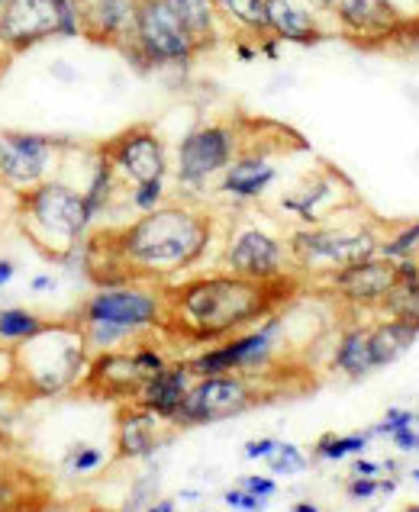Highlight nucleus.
Segmentation results:
<instances>
[{
    "label": "nucleus",
    "mask_w": 419,
    "mask_h": 512,
    "mask_svg": "<svg viewBox=\"0 0 419 512\" xmlns=\"http://www.w3.org/2000/svg\"><path fill=\"white\" fill-rule=\"evenodd\" d=\"M297 281L258 284L229 271L191 274L165 287V329L162 335L187 348H207L258 326L294 297Z\"/></svg>",
    "instance_id": "1"
},
{
    "label": "nucleus",
    "mask_w": 419,
    "mask_h": 512,
    "mask_svg": "<svg viewBox=\"0 0 419 512\" xmlns=\"http://www.w3.org/2000/svg\"><path fill=\"white\" fill-rule=\"evenodd\" d=\"M110 239L133 281L168 287L210 255L216 219L200 203L168 200L158 210L110 229Z\"/></svg>",
    "instance_id": "2"
},
{
    "label": "nucleus",
    "mask_w": 419,
    "mask_h": 512,
    "mask_svg": "<svg viewBox=\"0 0 419 512\" xmlns=\"http://www.w3.org/2000/svg\"><path fill=\"white\" fill-rule=\"evenodd\" d=\"M165 287L149 281H123L110 287H94L78 306L75 323L88 339L91 355L97 351L129 348L149 335H162L165 329Z\"/></svg>",
    "instance_id": "3"
},
{
    "label": "nucleus",
    "mask_w": 419,
    "mask_h": 512,
    "mask_svg": "<svg viewBox=\"0 0 419 512\" xmlns=\"http://www.w3.org/2000/svg\"><path fill=\"white\" fill-rule=\"evenodd\" d=\"M17 355V384L23 400H49L59 393L78 390L91 364V348L75 319L46 323L30 342L13 348Z\"/></svg>",
    "instance_id": "4"
},
{
    "label": "nucleus",
    "mask_w": 419,
    "mask_h": 512,
    "mask_svg": "<svg viewBox=\"0 0 419 512\" xmlns=\"http://www.w3.org/2000/svg\"><path fill=\"white\" fill-rule=\"evenodd\" d=\"M17 219L23 236L52 261L68 255L94 232L81 187L65 178L42 181L17 194Z\"/></svg>",
    "instance_id": "5"
},
{
    "label": "nucleus",
    "mask_w": 419,
    "mask_h": 512,
    "mask_svg": "<svg viewBox=\"0 0 419 512\" xmlns=\"http://www.w3.org/2000/svg\"><path fill=\"white\" fill-rule=\"evenodd\" d=\"M339 216L316 226H297L287 236L297 277H316V281H323L332 271H342L349 265H358V261L381 255L384 236L378 229L371 223H342Z\"/></svg>",
    "instance_id": "6"
},
{
    "label": "nucleus",
    "mask_w": 419,
    "mask_h": 512,
    "mask_svg": "<svg viewBox=\"0 0 419 512\" xmlns=\"http://www.w3.org/2000/svg\"><path fill=\"white\" fill-rule=\"evenodd\" d=\"M245 145V133L229 120L200 123L178 139L175 145V187L178 200L200 203L213 194L220 174L236 162Z\"/></svg>",
    "instance_id": "7"
},
{
    "label": "nucleus",
    "mask_w": 419,
    "mask_h": 512,
    "mask_svg": "<svg viewBox=\"0 0 419 512\" xmlns=\"http://www.w3.org/2000/svg\"><path fill=\"white\" fill-rule=\"evenodd\" d=\"M284 358V316L281 310L262 319L258 326L245 329L233 339H223L216 345L197 348L187 355L197 377H216V374H242L255 380H268L281 368Z\"/></svg>",
    "instance_id": "8"
},
{
    "label": "nucleus",
    "mask_w": 419,
    "mask_h": 512,
    "mask_svg": "<svg viewBox=\"0 0 419 512\" xmlns=\"http://www.w3.org/2000/svg\"><path fill=\"white\" fill-rule=\"evenodd\" d=\"M120 52L139 71H187L200 55L197 42L168 0H139L136 26Z\"/></svg>",
    "instance_id": "9"
},
{
    "label": "nucleus",
    "mask_w": 419,
    "mask_h": 512,
    "mask_svg": "<svg viewBox=\"0 0 419 512\" xmlns=\"http://www.w3.org/2000/svg\"><path fill=\"white\" fill-rule=\"evenodd\" d=\"M168 364H171L168 345L158 342L155 335H149V339H139L129 348L97 351V355H91L81 390L88 393V397L107 400V403H120V406L136 403L142 387H146L162 368H168Z\"/></svg>",
    "instance_id": "10"
},
{
    "label": "nucleus",
    "mask_w": 419,
    "mask_h": 512,
    "mask_svg": "<svg viewBox=\"0 0 419 512\" xmlns=\"http://www.w3.org/2000/svg\"><path fill=\"white\" fill-rule=\"evenodd\" d=\"M75 0H7L0 7V55H23L49 39H81Z\"/></svg>",
    "instance_id": "11"
},
{
    "label": "nucleus",
    "mask_w": 419,
    "mask_h": 512,
    "mask_svg": "<svg viewBox=\"0 0 419 512\" xmlns=\"http://www.w3.org/2000/svg\"><path fill=\"white\" fill-rule=\"evenodd\" d=\"M220 265L223 271L245 277V281H258V284L300 281L294 271L287 236H278L274 229L252 223V219H245V223H236L229 229L223 252H220Z\"/></svg>",
    "instance_id": "12"
},
{
    "label": "nucleus",
    "mask_w": 419,
    "mask_h": 512,
    "mask_svg": "<svg viewBox=\"0 0 419 512\" xmlns=\"http://www.w3.org/2000/svg\"><path fill=\"white\" fill-rule=\"evenodd\" d=\"M265 384L268 380H255L242 374L197 377L171 426L200 429V426H213V422H223V419H236L271 397V390Z\"/></svg>",
    "instance_id": "13"
},
{
    "label": "nucleus",
    "mask_w": 419,
    "mask_h": 512,
    "mask_svg": "<svg viewBox=\"0 0 419 512\" xmlns=\"http://www.w3.org/2000/svg\"><path fill=\"white\" fill-rule=\"evenodd\" d=\"M71 149H75V142L68 136L7 129V133H0V184L10 187L13 194H23L42 181L59 178Z\"/></svg>",
    "instance_id": "14"
},
{
    "label": "nucleus",
    "mask_w": 419,
    "mask_h": 512,
    "mask_svg": "<svg viewBox=\"0 0 419 512\" xmlns=\"http://www.w3.org/2000/svg\"><path fill=\"white\" fill-rule=\"evenodd\" d=\"M104 152L110 158L113 171L123 184H142V181H158L171 174V155L165 139L155 133L149 123H136L123 129L120 136L104 142Z\"/></svg>",
    "instance_id": "15"
},
{
    "label": "nucleus",
    "mask_w": 419,
    "mask_h": 512,
    "mask_svg": "<svg viewBox=\"0 0 419 512\" xmlns=\"http://www.w3.org/2000/svg\"><path fill=\"white\" fill-rule=\"evenodd\" d=\"M352 203H355V194L339 171L316 168L310 178H303L297 187L281 194L278 207L291 219H297V226H316L345 213Z\"/></svg>",
    "instance_id": "16"
},
{
    "label": "nucleus",
    "mask_w": 419,
    "mask_h": 512,
    "mask_svg": "<svg viewBox=\"0 0 419 512\" xmlns=\"http://www.w3.org/2000/svg\"><path fill=\"white\" fill-rule=\"evenodd\" d=\"M320 284L329 297H336L342 306H349L355 313L358 310L381 313L384 300L390 297V290L397 284V261L374 255L368 261H358V265L332 271Z\"/></svg>",
    "instance_id": "17"
},
{
    "label": "nucleus",
    "mask_w": 419,
    "mask_h": 512,
    "mask_svg": "<svg viewBox=\"0 0 419 512\" xmlns=\"http://www.w3.org/2000/svg\"><path fill=\"white\" fill-rule=\"evenodd\" d=\"M329 20L336 23L345 39L368 49L400 39L410 26L394 0H339Z\"/></svg>",
    "instance_id": "18"
},
{
    "label": "nucleus",
    "mask_w": 419,
    "mask_h": 512,
    "mask_svg": "<svg viewBox=\"0 0 419 512\" xmlns=\"http://www.w3.org/2000/svg\"><path fill=\"white\" fill-rule=\"evenodd\" d=\"M278 162H274V155L268 145H242V152L236 155V162L229 165L220 181H216L213 194L223 197L229 203H236V207H249V203H258L268 190L278 181Z\"/></svg>",
    "instance_id": "19"
},
{
    "label": "nucleus",
    "mask_w": 419,
    "mask_h": 512,
    "mask_svg": "<svg viewBox=\"0 0 419 512\" xmlns=\"http://www.w3.org/2000/svg\"><path fill=\"white\" fill-rule=\"evenodd\" d=\"M171 438L175 426L136 403H123L117 413V458L120 461H155Z\"/></svg>",
    "instance_id": "20"
},
{
    "label": "nucleus",
    "mask_w": 419,
    "mask_h": 512,
    "mask_svg": "<svg viewBox=\"0 0 419 512\" xmlns=\"http://www.w3.org/2000/svg\"><path fill=\"white\" fill-rule=\"evenodd\" d=\"M268 36L291 46H316L329 36L326 17L310 10L303 0H265Z\"/></svg>",
    "instance_id": "21"
},
{
    "label": "nucleus",
    "mask_w": 419,
    "mask_h": 512,
    "mask_svg": "<svg viewBox=\"0 0 419 512\" xmlns=\"http://www.w3.org/2000/svg\"><path fill=\"white\" fill-rule=\"evenodd\" d=\"M81 10L84 36L94 42L120 49L123 42L133 36L139 0H75Z\"/></svg>",
    "instance_id": "22"
},
{
    "label": "nucleus",
    "mask_w": 419,
    "mask_h": 512,
    "mask_svg": "<svg viewBox=\"0 0 419 512\" xmlns=\"http://www.w3.org/2000/svg\"><path fill=\"white\" fill-rule=\"evenodd\" d=\"M194 368L187 358H171L168 368L158 371L146 387H142V393L136 397V406L149 409V413L162 416L165 422H175L178 409L187 397V390L194 387Z\"/></svg>",
    "instance_id": "23"
},
{
    "label": "nucleus",
    "mask_w": 419,
    "mask_h": 512,
    "mask_svg": "<svg viewBox=\"0 0 419 512\" xmlns=\"http://www.w3.org/2000/svg\"><path fill=\"white\" fill-rule=\"evenodd\" d=\"M329 371H336L349 380H361L374 374V358H371V342H368V323H349L342 326L336 342L329 348Z\"/></svg>",
    "instance_id": "24"
},
{
    "label": "nucleus",
    "mask_w": 419,
    "mask_h": 512,
    "mask_svg": "<svg viewBox=\"0 0 419 512\" xmlns=\"http://www.w3.org/2000/svg\"><path fill=\"white\" fill-rule=\"evenodd\" d=\"M120 187H123V181L117 178V171H113L104 145H97V149H91V162L84 168V184H81V194H84V203H88V213L94 223L113 210V203L120 197Z\"/></svg>",
    "instance_id": "25"
},
{
    "label": "nucleus",
    "mask_w": 419,
    "mask_h": 512,
    "mask_svg": "<svg viewBox=\"0 0 419 512\" xmlns=\"http://www.w3.org/2000/svg\"><path fill=\"white\" fill-rule=\"evenodd\" d=\"M419 329L403 323V319H390V316H378L374 323H368V342H371V358L374 368H387L397 358H403L413 348Z\"/></svg>",
    "instance_id": "26"
},
{
    "label": "nucleus",
    "mask_w": 419,
    "mask_h": 512,
    "mask_svg": "<svg viewBox=\"0 0 419 512\" xmlns=\"http://www.w3.org/2000/svg\"><path fill=\"white\" fill-rule=\"evenodd\" d=\"M168 4L178 13V20L184 23L187 33H191V39L197 42L200 52L220 42V29L226 23H223L213 0H168Z\"/></svg>",
    "instance_id": "27"
},
{
    "label": "nucleus",
    "mask_w": 419,
    "mask_h": 512,
    "mask_svg": "<svg viewBox=\"0 0 419 512\" xmlns=\"http://www.w3.org/2000/svg\"><path fill=\"white\" fill-rule=\"evenodd\" d=\"M381 316L403 319L419 329V258L397 261V284L381 306Z\"/></svg>",
    "instance_id": "28"
},
{
    "label": "nucleus",
    "mask_w": 419,
    "mask_h": 512,
    "mask_svg": "<svg viewBox=\"0 0 419 512\" xmlns=\"http://www.w3.org/2000/svg\"><path fill=\"white\" fill-rule=\"evenodd\" d=\"M374 442V435L365 432H323L316 438V445L310 451V458L316 464H339V461H352L361 458Z\"/></svg>",
    "instance_id": "29"
},
{
    "label": "nucleus",
    "mask_w": 419,
    "mask_h": 512,
    "mask_svg": "<svg viewBox=\"0 0 419 512\" xmlns=\"http://www.w3.org/2000/svg\"><path fill=\"white\" fill-rule=\"evenodd\" d=\"M226 26L239 29L245 39H268L265 0H213Z\"/></svg>",
    "instance_id": "30"
},
{
    "label": "nucleus",
    "mask_w": 419,
    "mask_h": 512,
    "mask_svg": "<svg viewBox=\"0 0 419 512\" xmlns=\"http://www.w3.org/2000/svg\"><path fill=\"white\" fill-rule=\"evenodd\" d=\"M39 477H23L17 471H0V512H36L42 503Z\"/></svg>",
    "instance_id": "31"
},
{
    "label": "nucleus",
    "mask_w": 419,
    "mask_h": 512,
    "mask_svg": "<svg viewBox=\"0 0 419 512\" xmlns=\"http://www.w3.org/2000/svg\"><path fill=\"white\" fill-rule=\"evenodd\" d=\"M49 319H42L39 313L26 310V306H0V345L17 348L23 342H30L33 335L42 332Z\"/></svg>",
    "instance_id": "32"
},
{
    "label": "nucleus",
    "mask_w": 419,
    "mask_h": 512,
    "mask_svg": "<svg viewBox=\"0 0 419 512\" xmlns=\"http://www.w3.org/2000/svg\"><path fill=\"white\" fill-rule=\"evenodd\" d=\"M158 496H162V467L155 461H146V471L133 480V487H129L126 500L117 512H146Z\"/></svg>",
    "instance_id": "33"
},
{
    "label": "nucleus",
    "mask_w": 419,
    "mask_h": 512,
    "mask_svg": "<svg viewBox=\"0 0 419 512\" xmlns=\"http://www.w3.org/2000/svg\"><path fill=\"white\" fill-rule=\"evenodd\" d=\"M310 464H313V458L307 455V451L294 442H281V438H278V445H274L271 455L265 458V467H268L271 477H297V474L307 471Z\"/></svg>",
    "instance_id": "34"
},
{
    "label": "nucleus",
    "mask_w": 419,
    "mask_h": 512,
    "mask_svg": "<svg viewBox=\"0 0 419 512\" xmlns=\"http://www.w3.org/2000/svg\"><path fill=\"white\" fill-rule=\"evenodd\" d=\"M104 464H107V451L100 445H91V442L71 445L65 451V458H62V467L68 474H75V477H91L97 471H104Z\"/></svg>",
    "instance_id": "35"
},
{
    "label": "nucleus",
    "mask_w": 419,
    "mask_h": 512,
    "mask_svg": "<svg viewBox=\"0 0 419 512\" xmlns=\"http://www.w3.org/2000/svg\"><path fill=\"white\" fill-rule=\"evenodd\" d=\"M400 487V477H355L349 474L345 477V496L355 503H368V500H381V496H390Z\"/></svg>",
    "instance_id": "36"
},
{
    "label": "nucleus",
    "mask_w": 419,
    "mask_h": 512,
    "mask_svg": "<svg viewBox=\"0 0 419 512\" xmlns=\"http://www.w3.org/2000/svg\"><path fill=\"white\" fill-rule=\"evenodd\" d=\"M126 203H129V210H133L136 216L158 210L162 203H168V178L133 184L126 190Z\"/></svg>",
    "instance_id": "37"
},
{
    "label": "nucleus",
    "mask_w": 419,
    "mask_h": 512,
    "mask_svg": "<svg viewBox=\"0 0 419 512\" xmlns=\"http://www.w3.org/2000/svg\"><path fill=\"white\" fill-rule=\"evenodd\" d=\"M381 255L390 261H407V258H419V219L413 223L394 229L390 236H384L381 242Z\"/></svg>",
    "instance_id": "38"
},
{
    "label": "nucleus",
    "mask_w": 419,
    "mask_h": 512,
    "mask_svg": "<svg viewBox=\"0 0 419 512\" xmlns=\"http://www.w3.org/2000/svg\"><path fill=\"white\" fill-rule=\"evenodd\" d=\"M236 484L242 487V490H249L252 496H258V500H274V496L281 493V484H278V477H271V474H245V477H239Z\"/></svg>",
    "instance_id": "39"
},
{
    "label": "nucleus",
    "mask_w": 419,
    "mask_h": 512,
    "mask_svg": "<svg viewBox=\"0 0 419 512\" xmlns=\"http://www.w3.org/2000/svg\"><path fill=\"white\" fill-rule=\"evenodd\" d=\"M223 503L229 509H236V512H265V500H258V496H252L249 490H242L239 484L223 490Z\"/></svg>",
    "instance_id": "40"
},
{
    "label": "nucleus",
    "mask_w": 419,
    "mask_h": 512,
    "mask_svg": "<svg viewBox=\"0 0 419 512\" xmlns=\"http://www.w3.org/2000/svg\"><path fill=\"white\" fill-rule=\"evenodd\" d=\"M274 445H278V438L274 435H258V438H249V442L242 445V458L245 461H265Z\"/></svg>",
    "instance_id": "41"
},
{
    "label": "nucleus",
    "mask_w": 419,
    "mask_h": 512,
    "mask_svg": "<svg viewBox=\"0 0 419 512\" xmlns=\"http://www.w3.org/2000/svg\"><path fill=\"white\" fill-rule=\"evenodd\" d=\"M387 442L394 445L400 455H416V451H419V429L416 426H403V429H397L394 435H390Z\"/></svg>",
    "instance_id": "42"
},
{
    "label": "nucleus",
    "mask_w": 419,
    "mask_h": 512,
    "mask_svg": "<svg viewBox=\"0 0 419 512\" xmlns=\"http://www.w3.org/2000/svg\"><path fill=\"white\" fill-rule=\"evenodd\" d=\"M55 287H59V277H55V274H33L30 277V290H33V294H52Z\"/></svg>",
    "instance_id": "43"
},
{
    "label": "nucleus",
    "mask_w": 419,
    "mask_h": 512,
    "mask_svg": "<svg viewBox=\"0 0 419 512\" xmlns=\"http://www.w3.org/2000/svg\"><path fill=\"white\" fill-rule=\"evenodd\" d=\"M17 274H20V265L13 258H0V290L10 287L13 281H17Z\"/></svg>",
    "instance_id": "44"
},
{
    "label": "nucleus",
    "mask_w": 419,
    "mask_h": 512,
    "mask_svg": "<svg viewBox=\"0 0 419 512\" xmlns=\"http://www.w3.org/2000/svg\"><path fill=\"white\" fill-rule=\"evenodd\" d=\"M49 75H52V78H59L62 84H75V81H78V68H71L68 62H52Z\"/></svg>",
    "instance_id": "45"
},
{
    "label": "nucleus",
    "mask_w": 419,
    "mask_h": 512,
    "mask_svg": "<svg viewBox=\"0 0 419 512\" xmlns=\"http://www.w3.org/2000/svg\"><path fill=\"white\" fill-rule=\"evenodd\" d=\"M146 512H178V496H158Z\"/></svg>",
    "instance_id": "46"
},
{
    "label": "nucleus",
    "mask_w": 419,
    "mask_h": 512,
    "mask_svg": "<svg viewBox=\"0 0 419 512\" xmlns=\"http://www.w3.org/2000/svg\"><path fill=\"white\" fill-rule=\"evenodd\" d=\"M303 4H307L310 10L320 13V17H332V10H336L339 0H303Z\"/></svg>",
    "instance_id": "47"
},
{
    "label": "nucleus",
    "mask_w": 419,
    "mask_h": 512,
    "mask_svg": "<svg viewBox=\"0 0 419 512\" xmlns=\"http://www.w3.org/2000/svg\"><path fill=\"white\" fill-rule=\"evenodd\" d=\"M291 512H323V506L313 503V500H294L291 503Z\"/></svg>",
    "instance_id": "48"
},
{
    "label": "nucleus",
    "mask_w": 419,
    "mask_h": 512,
    "mask_svg": "<svg viewBox=\"0 0 419 512\" xmlns=\"http://www.w3.org/2000/svg\"><path fill=\"white\" fill-rule=\"evenodd\" d=\"M258 52H262V49L252 46V42H239V58H242V62H252Z\"/></svg>",
    "instance_id": "49"
},
{
    "label": "nucleus",
    "mask_w": 419,
    "mask_h": 512,
    "mask_svg": "<svg viewBox=\"0 0 419 512\" xmlns=\"http://www.w3.org/2000/svg\"><path fill=\"white\" fill-rule=\"evenodd\" d=\"M410 477H413V484H419V467H416V471H407Z\"/></svg>",
    "instance_id": "50"
},
{
    "label": "nucleus",
    "mask_w": 419,
    "mask_h": 512,
    "mask_svg": "<svg viewBox=\"0 0 419 512\" xmlns=\"http://www.w3.org/2000/svg\"><path fill=\"white\" fill-rule=\"evenodd\" d=\"M403 512H419V503H413V506H403Z\"/></svg>",
    "instance_id": "51"
},
{
    "label": "nucleus",
    "mask_w": 419,
    "mask_h": 512,
    "mask_svg": "<svg viewBox=\"0 0 419 512\" xmlns=\"http://www.w3.org/2000/svg\"><path fill=\"white\" fill-rule=\"evenodd\" d=\"M413 413H416V429H419V406L413 409Z\"/></svg>",
    "instance_id": "52"
},
{
    "label": "nucleus",
    "mask_w": 419,
    "mask_h": 512,
    "mask_svg": "<svg viewBox=\"0 0 419 512\" xmlns=\"http://www.w3.org/2000/svg\"><path fill=\"white\" fill-rule=\"evenodd\" d=\"M200 512H207V509H200Z\"/></svg>",
    "instance_id": "53"
},
{
    "label": "nucleus",
    "mask_w": 419,
    "mask_h": 512,
    "mask_svg": "<svg viewBox=\"0 0 419 512\" xmlns=\"http://www.w3.org/2000/svg\"><path fill=\"white\" fill-rule=\"evenodd\" d=\"M416 7H419V0H416Z\"/></svg>",
    "instance_id": "54"
},
{
    "label": "nucleus",
    "mask_w": 419,
    "mask_h": 512,
    "mask_svg": "<svg viewBox=\"0 0 419 512\" xmlns=\"http://www.w3.org/2000/svg\"><path fill=\"white\" fill-rule=\"evenodd\" d=\"M416 455H419V451H416Z\"/></svg>",
    "instance_id": "55"
}]
</instances>
